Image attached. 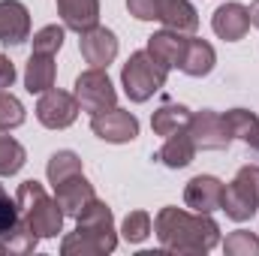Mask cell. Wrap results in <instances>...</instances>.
<instances>
[{
  "label": "cell",
  "mask_w": 259,
  "mask_h": 256,
  "mask_svg": "<svg viewBox=\"0 0 259 256\" xmlns=\"http://www.w3.org/2000/svg\"><path fill=\"white\" fill-rule=\"evenodd\" d=\"M223 187L226 184L214 175H196L184 187V205L196 214H214V211H220Z\"/></svg>",
  "instance_id": "8fae6325"
},
{
  "label": "cell",
  "mask_w": 259,
  "mask_h": 256,
  "mask_svg": "<svg viewBox=\"0 0 259 256\" xmlns=\"http://www.w3.org/2000/svg\"><path fill=\"white\" fill-rule=\"evenodd\" d=\"M187 133L193 136L196 148H202V151H226L229 142H232L223 115L214 112V109L193 112V115H190V124H187Z\"/></svg>",
  "instance_id": "ba28073f"
},
{
  "label": "cell",
  "mask_w": 259,
  "mask_h": 256,
  "mask_svg": "<svg viewBox=\"0 0 259 256\" xmlns=\"http://www.w3.org/2000/svg\"><path fill=\"white\" fill-rule=\"evenodd\" d=\"M247 12H250V24H253V27H259V0H253V3H250V9H247Z\"/></svg>",
  "instance_id": "d6a6232c"
},
{
  "label": "cell",
  "mask_w": 259,
  "mask_h": 256,
  "mask_svg": "<svg viewBox=\"0 0 259 256\" xmlns=\"http://www.w3.org/2000/svg\"><path fill=\"white\" fill-rule=\"evenodd\" d=\"M91 130L97 139L109 142V145H127L139 136V118L127 112V109H109V112H100L91 118Z\"/></svg>",
  "instance_id": "9c48e42d"
},
{
  "label": "cell",
  "mask_w": 259,
  "mask_h": 256,
  "mask_svg": "<svg viewBox=\"0 0 259 256\" xmlns=\"http://www.w3.org/2000/svg\"><path fill=\"white\" fill-rule=\"evenodd\" d=\"M157 6L160 0H127V9L139 21H157Z\"/></svg>",
  "instance_id": "4dcf8cb0"
},
{
  "label": "cell",
  "mask_w": 259,
  "mask_h": 256,
  "mask_svg": "<svg viewBox=\"0 0 259 256\" xmlns=\"http://www.w3.org/2000/svg\"><path fill=\"white\" fill-rule=\"evenodd\" d=\"M184 49H187V33H178V30H157L148 36V46L145 52L163 66V69H178L181 58H184Z\"/></svg>",
  "instance_id": "5bb4252c"
},
{
  "label": "cell",
  "mask_w": 259,
  "mask_h": 256,
  "mask_svg": "<svg viewBox=\"0 0 259 256\" xmlns=\"http://www.w3.org/2000/svg\"><path fill=\"white\" fill-rule=\"evenodd\" d=\"M190 109L187 106H181V103H163L154 115H151V130H154V136H172V133H178V130H187L190 124Z\"/></svg>",
  "instance_id": "44dd1931"
},
{
  "label": "cell",
  "mask_w": 259,
  "mask_h": 256,
  "mask_svg": "<svg viewBox=\"0 0 259 256\" xmlns=\"http://www.w3.org/2000/svg\"><path fill=\"white\" fill-rule=\"evenodd\" d=\"M58 12L66 30L84 33L100 24V0H58Z\"/></svg>",
  "instance_id": "ac0fdd59"
},
{
  "label": "cell",
  "mask_w": 259,
  "mask_h": 256,
  "mask_svg": "<svg viewBox=\"0 0 259 256\" xmlns=\"http://www.w3.org/2000/svg\"><path fill=\"white\" fill-rule=\"evenodd\" d=\"M196 151H199V148H196L193 136H190L187 130H178V133L166 136L163 148L157 151V160H160L166 169H187V166L193 163Z\"/></svg>",
  "instance_id": "d6986e66"
},
{
  "label": "cell",
  "mask_w": 259,
  "mask_h": 256,
  "mask_svg": "<svg viewBox=\"0 0 259 256\" xmlns=\"http://www.w3.org/2000/svg\"><path fill=\"white\" fill-rule=\"evenodd\" d=\"M55 199H58V205H61V211H64L66 217H78L88 208V202L97 199V190H94V184L81 172V175H72V178L61 181L55 187Z\"/></svg>",
  "instance_id": "9a60e30c"
},
{
  "label": "cell",
  "mask_w": 259,
  "mask_h": 256,
  "mask_svg": "<svg viewBox=\"0 0 259 256\" xmlns=\"http://www.w3.org/2000/svg\"><path fill=\"white\" fill-rule=\"evenodd\" d=\"M15 199H18V211H21V220L39 235V238H58L64 232V211L58 205V199H52L46 187L39 181H21L18 190H15Z\"/></svg>",
  "instance_id": "3957f363"
},
{
  "label": "cell",
  "mask_w": 259,
  "mask_h": 256,
  "mask_svg": "<svg viewBox=\"0 0 259 256\" xmlns=\"http://www.w3.org/2000/svg\"><path fill=\"white\" fill-rule=\"evenodd\" d=\"M72 94H75V100H78V109L88 112L91 118L118 106V91H115L109 72L100 69V66L84 69V72L75 78V91H72Z\"/></svg>",
  "instance_id": "8992f818"
},
{
  "label": "cell",
  "mask_w": 259,
  "mask_h": 256,
  "mask_svg": "<svg viewBox=\"0 0 259 256\" xmlns=\"http://www.w3.org/2000/svg\"><path fill=\"white\" fill-rule=\"evenodd\" d=\"M3 244H6V253H15V256H27L36 250V244H39V235L18 217V223L12 226V229H6L3 235Z\"/></svg>",
  "instance_id": "cb8c5ba5"
},
{
  "label": "cell",
  "mask_w": 259,
  "mask_h": 256,
  "mask_svg": "<svg viewBox=\"0 0 259 256\" xmlns=\"http://www.w3.org/2000/svg\"><path fill=\"white\" fill-rule=\"evenodd\" d=\"M169 69L157 64L148 52H133L121 69V88L130 103H148L157 91H163Z\"/></svg>",
  "instance_id": "277c9868"
},
{
  "label": "cell",
  "mask_w": 259,
  "mask_h": 256,
  "mask_svg": "<svg viewBox=\"0 0 259 256\" xmlns=\"http://www.w3.org/2000/svg\"><path fill=\"white\" fill-rule=\"evenodd\" d=\"M223 121H226L229 136H232V139H241L244 145L250 142V136H253L256 127H259V118L250 109H229V112L223 115Z\"/></svg>",
  "instance_id": "d4e9b609"
},
{
  "label": "cell",
  "mask_w": 259,
  "mask_h": 256,
  "mask_svg": "<svg viewBox=\"0 0 259 256\" xmlns=\"http://www.w3.org/2000/svg\"><path fill=\"white\" fill-rule=\"evenodd\" d=\"M0 256H6V244H3V238H0Z\"/></svg>",
  "instance_id": "e575fe53"
},
{
  "label": "cell",
  "mask_w": 259,
  "mask_h": 256,
  "mask_svg": "<svg viewBox=\"0 0 259 256\" xmlns=\"http://www.w3.org/2000/svg\"><path fill=\"white\" fill-rule=\"evenodd\" d=\"M30 39V12L21 0H0V46H21Z\"/></svg>",
  "instance_id": "4fadbf2b"
},
{
  "label": "cell",
  "mask_w": 259,
  "mask_h": 256,
  "mask_svg": "<svg viewBox=\"0 0 259 256\" xmlns=\"http://www.w3.org/2000/svg\"><path fill=\"white\" fill-rule=\"evenodd\" d=\"M18 217H21V211H18V199L9 196L6 187L0 184V235H3L6 229H12V226L18 223Z\"/></svg>",
  "instance_id": "f546056e"
},
{
  "label": "cell",
  "mask_w": 259,
  "mask_h": 256,
  "mask_svg": "<svg viewBox=\"0 0 259 256\" xmlns=\"http://www.w3.org/2000/svg\"><path fill=\"white\" fill-rule=\"evenodd\" d=\"M64 39H66V27H61V24H46L30 39L33 42V55H52L55 58L64 49Z\"/></svg>",
  "instance_id": "484cf974"
},
{
  "label": "cell",
  "mask_w": 259,
  "mask_h": 256,
  "mask_svg": "<svg viewBox=\"0 0 259 256\" xmlns=\"http://www.w3.org/2000/svg\"><path fill=\"white\" fill-rule=\"evenodd\" d=\"M211 30L220 39H226V42L244 39L247 30H250V12H247V6L244 3H235V0L217 6L214 15H211Z\"/></svg>",
  "instance_id": "7c38bea8"
},
{
  "label": "cell",
  "mask_w": 259,
  "mask_h": 256,
  "mask_svg": "<svg viewBox=\"0 0 259 256\" xmlns=\"http://www.w3.org/2000/svg\"><path fill=\"white\" fill-rule=\"evenodd\" d=\"M81 172H84V166H81V157L75 151H55L46 163V178L52 187H58L61 181L72 178V175H81Z\"/></svg>",
  "instance_id": "7402d4cb"
},
{
  "label": "cell",
  "mask_w": 259,
  "mask_h": 256,
  "mask_svg": "<svg viewBox=\"0 0 259 256\" xmlns=\"http://www.w3.org/2000/svg\"><path fill=\"white\" fill-rule=\"evenodd\" d=\"M58 78V64L52 55H30V61L24 64V88L27 94H46L55 88Z\"/></svg>",
  "instance_id": "ffe728a7"
},
{
  "label": "cell",
  "mask_w": 259,
  "mask_h": 256,
  "mask_svg": "<svg viewBox=\"0 0 259 256\" xmlns=\"http://www.w3.org/2000/svg\"><path fill=\"white\" fill-rule=\"evenodd\" d=\"M118 247V229L112 208L100 199L88 202V208L75 217V232L61 241L64 256H103Z\"/></svg>",
  "instance_id": "7a4b0ae2"
},
{
  "label": "cell",
  "mask_w": 259,
  "mask_h": 256,
  "mask_svg": "<svg viewBox=\"0 0 259 256\" xmlns=\"http://www.w3.org/2000/svg\"><path fill=\"white\" fill-rule=\"evenodd\" d=\"M27 163V151L21 142H15L9 136V130H0V178H12L24 169Z\"/></svg>",
  "instance_id": "603a6c76"
},
{
  "label": "cell",
  "mask_w": 259,
  "mask_h": 256,
  "mask_svg": "<svg viewBox=\"0 0 259 256\" xmlns=\"http://www.w3.org/2000/svg\"><path fill=\"white\" fill-rule=\"evenodd\" d=\"M223 253L226 256H259V235L247 229H235L226 235L223 241Z\"/></svg>",
  "instance_id": "83f0119b"
},
{
  "label": "cell",
  "mask_w": 259,
  "mask_h": 256,
  "mask_svg": "<svg viewBox=\"0 0 259 256\" xmlns=\"http://www.w3.org/2000/svg\"><path fill=\"white\" fill-rule=\"evenodd\" d=\"M78 36H81V39H78V52H81V58L91 66L109 69V64L118 58V36H115L109 27L97 24V27L78 33Z\"/></svg>",
  "instance_id": "30bf717a"
},
{
  "label": "cell",
  "mask_w": 259,
  "mask_h": 256,
  "mask_svg": "<svg viewBox=\"0 0 259 256\" xmlns=\"http://www.w3.org/2000/svg\"><path fill=\"white\" fill-rule=\"evenodd\" d=\"M27 112L21 106V100L9 91H0V130H18L24 124Z\"/></svg>",
  "instance_id": "f1b7e54d"
},
{
  "label": "cell",
  "mask_w": 259,
  "mask_h": 256,
  "mask_svg": "<svg viewBox=\"0 0 259 256\" xmlns=\"http://www.w3.org/2000/svg\"><path fill=\"white\" fill-rule=\"evenodd\" d=\"M157 21H163L166 30H178L187 36H193L199 30V12L190 0H160Z\"/></svg>",
  "instance_id": "2e32d148"
},
{
  "label": "cell",
  "mask_w": 259,
  "mask_h": 256,
  "mask_svg": "<svg viewBox=\"0 0 259 256\" xmlns=\"http://www.w3.org/2000/svg\"><path fill=\"white\" fill-rule=\"evenodd\" d=\"M154 235L163 250L181 256H205L220 244V226L211 214H196L175 205L157 211Z\"/></svg>",
  "instance_id": "6da1fadb"
},
{
  "label": "cell",
  "mask_w": 259,
  "mask_h": 256,
  "mask_svg": "<svg viewBox=\"0 0 259 256\" xmlns=\"http://www.w3.org/2000/svg\"><path fill=\"white\" fill-rule=\"evenodd\" d=\"M247 145H250V148H253V151L259 154V127H256V133L250 136V142H247Z\"/></svg>",
  "instance_id": "836d02e7"
},
{
  "label": "cell",
  "mask_w": 259,
  "mask_h": 256,
  "mask_svg": "<svg viewBox=\"0 0 259 256\" xmlns=\"http://www.w3.org/2000/svg\"><path fill=\"white\" fill-rule=\"evenodd\" d=\"M217 66V52L208 39H199V36H187V49H184V58H181V72L190 75V78H205L211 75V69Z\"/></svg>",
  "instance_id": "e0dca14e"
},
{
  "label": "cell",
  "mask_w": 259,
  "mask_h": 256,
  "mask_svg": "<svg viewBox=\"0 0 259 256\" xmlns=\"http://www.w3.org/2000/svg\"><path fill=\"white\" fill-rule=\"evenodd\" d=\"M78 100L75 94H66V91H46L39 94V103H36V121L42 124L46 130H66L75 124L78 118Z\"/></svg>",
  "instance_id": "52a82bcc"
},
{
  "label": "cell",
  "mask_w": 259,
  "mask_h": 256,
  "mask_svg": "<svg viewBox=\"0 0 259 256\" xmlns=\"http://www.w3.org/2000/svg\"><path fill=\"white\" fill-rule=\"evenodd\" d=\"M154 232V223H151V214L148 211H130L121 223V238L130 244H142L148 235Z\"/></svg>",
  "instance_id": "4316f807"
},
{
  "label": "cell",
  "mask_w": 259,
  "mask_h": 256,
  "mask_svg": "<svg viewBox=\"0 0 259 256\" xmlns=\"http://www.w3.org/2000/svg\"><path fill=\"white\" fill-rule=\"evenodd\" d=\"M12 81H15V64L6 55H0V91L12 88Z\"/></svg>",
  "instance_id": "1f68e13d"
},
{
  "label": "cell",
  "mask_w": 259,
  "mask_h": 256,
  "mask_svg": "<svg viewBox=\"0 0 259 256\" xmlns=\"http://www.w3.org/2000/svg\"><path fill=\"white\" fill-rule=\"evenodd\" d=\"M220 211L235 220V223H247L259 211V166H241L235 172V178L223 187V202Z\"/></svg>",
  "instance_id": "5b68a950"
}]
</instances>
